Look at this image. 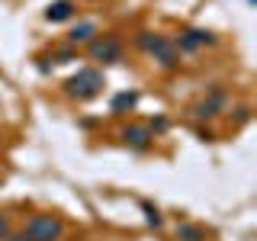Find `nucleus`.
<instances>
[{
	"label": "nucleus",
	"mask_w": 257,
	"mask_h": 241,
	"mask_svg": "<svg viewBox=\"0 0 257 241\" xmlns=\"http://www.w3.org/2000/svg\"><path fill=\"white\" fill-rule=\"evenodd\" d=\"M135 45L142 48V52L155 55V61H161L164 68H177L180 64V55H177L174 42L167 36H158V32H139L135 36Z\"/></svg>",
	"instance_id": "nucleus-1"
},
{
	"label": "nucleus",
	"mask_w": 257,
	"mask_h": 241,
	"mask_svg": "<svg viewBox=\"0 0 257 241\" xmlns=\"http://www.w3.org/2000/svg\"><path fill=\"white\" fill-rule=\"evenodd\" d=\"M26 235H29V241H61L64 238V222L52 212L32 215L26 222Z\"/></svg>",
	"instance_id": "nucleus-2"
},
{
	"label": "nucleus",
	"mask_w": 257,
	"mask_h": 241,
	"mask_svg": "<svg viewBox=\"0 0 257 241\" xmlns=\"http://www.w3.org/2000/svg\"><path fill=\"white\" fill-rule=\"evenodd\" d=\"M64 90H68V96H77V100H90V96H96L103 90V74L96 68H80L77 74L64 84Z\"/></svg>",
	"instance_id": "nucleus-3"
},
{
	"label": "nucleus",
	"mask_w": 257,
	"mask_h": 241,
	"mask_svg": "<svg viewBox=\"0 0 257 241\" xmlns=\"http://www.w3.org/2000/svg\"><path fill=\"white\" fill-rule=\"evenodd\" d=\"M206 45H215V36L209 29H183L174 39V48H183V52H199Z\"/></svg>",
	"instance_id": "nucleus-4"
},
{
	"label": "nucleus",
	"mask_w": 257,
	"mask_h": 241,
	"mask_svg": "<svg viewBox=\"0 0 257 241\" xmlns=\"http://www.w3.org/2000/svg\"><path fill=\"white\" fill-rule=\"evenodd\" d=\"M90 58H93V61H103V64L119 61V58H122V42H119L116 36L93 39V42H90Z\"/></svg>",
	"instance_id": "nucleus-5"
},
{
	"label": "nucleus",
	"mask_w": 257,
	"mask_h": 241,
	"mask_svg": "<svg viewBox=\"0 0 257 241\" xmlns=\"http://www.w3.org/2000/svg\"><path fill=\"white\" fill-rule=\"evenodd\" d=\"M225 106H228V93H225V90H215V93H209L193 112H196L199 119H212V116H219V112H225Z\"/></svg>",
	"instance_id": "nucleus-6"
},
{
	"label": "nucleus",
	"mask_w": 257,
	"mask_h": 241,
	"mask_svg": "<svg viewBox=\"0 0 257 241\" xmlns=\"http://www.w3.org/2000/svg\"><path fill=\"white\" fill-rule=\"evenodd\" d=\"M119 135H122L125 145H132V148H139V151L151 145V129H148V126H125Z\"/></svg>",
	"instance_id": "nucleus-7"
},
{
	"label": "nucleus",
	"mask_w": 257,
	"mask_h": 241,
	"mask_svg": "<svg viewBox=\"0 0 257 241\" xmlns=\"http://www.w3.org/2000/svg\"><path fill=\"white\" fill-rule=\"evenodd\" d=\"M77 7L71 4V0H55V4H48V10H45V20L48 23H64V20H71L74 16Z\"/></svg>",
	"instance_id": "nucleus-8"
},
{
	"label": "nucleus",
	"mask_w": 257,
	"mask_h": 241,
	"mask_svg": "<svg viewBox=\"0 0 257 241\" xmlns=\"http://www.w3.org/2000/svg\"><path fill=\"white\" fill-rule=\"evenodd\" d=\"M68 39H71V45H77V42L90 45L93 39H96V23H77V26L68 32Z\"/></svg>",
	"instance_id": "nucleus-9"
},
{
	"label": "nucleus",
	"mask_w": 257,
	"mask_h": 241,
	"mask_svg": "<svg viewBox=\"0 0 257 241\" xmlns=\"http://www.w3.org/2000/svg\"><path fill=\"white\" fill-rule=\"evenodd\" d=\"M177 238H180V241H206V228H203V225L183 222V225H177Z\"/></svg>",
	"instance_id": "nucleus-10"
},
{
	"label": "nucleus",
	"mask_w": 257,
	"mask_h": 241,
	"mask_svg": "<svg viewBox=\"0 0 257 241\" xmlns=\"http://www.w3.org/2000/svg\"><path fill=\"white\" fill-rule=\"evenodd\" d=\"M135 103H139V93H116L112 96V112H125V109H135Z\"/></svg>",
	"instance_id": "nucleus-11"
},
{
	"label": "nucleus",
	"mask_w": 257,
	"mask_h": 241,
	"mask_svg": "<svg viewBox=\"0 0 257 241\" xmlns=\"http://www.w3.org/2000/svg\"><path fill=\"white\" fill-rule=\"evenodd\" d=\"M142 209H145V215H148V222H151V225H161V215H158V209L151 206V203H145Z\"/></svg>",
	"instance_id": "nucleus-12"
},
{
	"label": "nucleus",
	"mask_w": 257,
	"mask_h": 241,
	"mask_svg": "<svg viewBox=\"0 0 257 241\" xmlns=\"http://www.w3.org/2000/svg\"><path fill=\"white\" fill-rule=\"evenodd\" d=\"M55 58H58V64H64V61H74L77 55L71 52V48H64V52H58V55H55Z\"/></svg>",
	"instance_id": "nucleus-13"
},
{
	"label": "nucleus",
	"mask_w": 257,
	"mask_h": 241,
	"mask_svg": "<svg viewBox=\"0 0 257 241\" xmlns=\"http://www.w3.org/2000/svg\"><path fill=\"white\" fill-rule=\"evenodd\" d=\"M10 235V222H7V215H0V241Z\"/></svg>",
	"instance_id": "nucleus-14"
},
{
	"label": "nucleus",
	"mask_w": 257,
	"mask_h": 241,
	"mask_svg": "<svg viewBox=\"0 0 257 241\" xmlns=\"http://www.w3.org/2000/svg\"><path fill=\"white\" fill-rule=\"evenodd\" d=\"M4 241H29V235H26V231H20V235H13V231H10Z\"/></svg>",
	"instance_id": "nucleus-15"
}]
</instances>
